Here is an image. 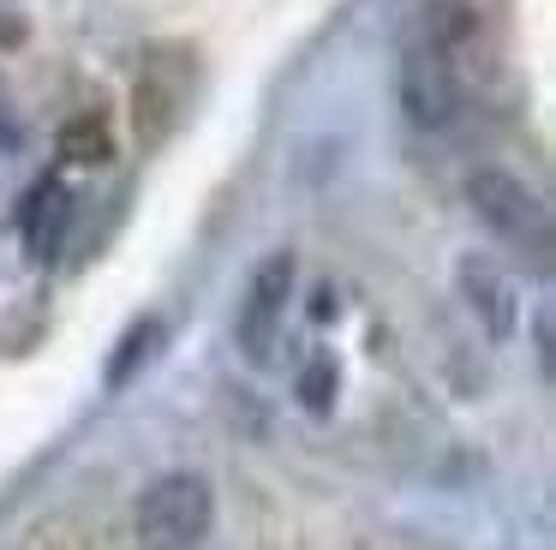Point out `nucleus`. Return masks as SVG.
Wrapping results in <instances>:
<instances>
[{
	"label": "nucleus",
	"instance_id": "obj_1",
	"mask_svg": "<svg viewBox=\"0 0 556 550\" xmlns=\"http://www.w3.org/2000/svg\"><path fill=\"white\" fill-rule=\"evenodd\" d=\"M395 96H401V114H407L419 132L448 126L455 108H460V66H455V54L443 48V36H437L425 18L407 24V36H401Z\"/></svg>",
	"mask_w": 556,
	"mask_h": 550
},
{
	"label": "nucleus",
	"instance_id": "obj_6",
	"mask_svg": "<svg viewBox=\"0 0 556 550\" xmlns=\"http://www.w3.org/2000/svg\"><path fill=\"white\" fill-rule=\"evenodd\" d=\"M455 282H460V299H467V311L479 317V329L491 335V341H508L515 335V323H520V293H515V282H508L503 270H496L491 258H460V270H455Z\"/></svg>",
	"mask_w": 556,
	"mask_h": 550
},
{
	"label": "nucleus",
	"instance_id": "obj_9",
	"mask_svg": "<svg viewBox=\"0 0 556 550\" xmlns=\"http://www.w3.org/2000/svg\"><path fill=\"white\" fill-rule=\"evenodd\" d=\"M109 155H114V138H109V126H102V114H78V120L61 126V162L102 167Z\"/></svg>",
	"mask_w": 556,
	"mask_h": 550
},
{
	"label": "nucleus",
	"instance_id": "obj_4",
	"mask_svg": "<svg viewBox=\"0 0 556 550\" xmlns=\"http://www.w3.org/2000/svg\"><path fill=\"white\" fill-rule=\"evenodd\" d=\"M467 203L479 210V222L491 227V234L508 239V246H532L539 258L551 251V210H544V198L527 179L503 174V167H479V174L467 179Z\"/></svg>",
	"mask_w": 556,
	"mask_h": 550
},
{
	"label": "nucleus",
	"instance_id": "obj_7",
	"mask_svg": "<svg viewBox=\"0 0 556 550\" xmlns=\"http://www.w3.org/2000/svg\"><path fill=\"white\" fill-rule=\"evenodd\" d=\"M66 227H73V191L61 179H37V191L25 198V251L49 263L66 246Z\"/></svg>",
	"mask_w": 556,
	"mask_h": 550
},
{
	"label": "nucleus",
	"instance_id": "obj_10",
	"mask_svg": "<svg viewBox=\"0 0 556 550\" xmlns=\"http://www.w3.org/2000/svg\"><path fill=\"white\" fill-rule=\"evenodd\" d=\"M300 401L312 407V413H329V407H336V359H329V353H317L312 365H305Z\"/></svg>",
	"mask_w": 556,
	"mask_h": 550
},
{
	"label": "nucleus",
	"instance_id": "obj_5",
	"mask_svg": "<svg viewBox=\"0 0 556 550\" xmlns=\"http://www.w3.org/2000/svg\"><path fill=\"white\" fill-rule=\"evenodd\" d=\"M288 299H293V251H269L252 270V287L240 299V317H233V341L252 365H269L281 341V323H288Z\"/></svg>",
	"mask_w": 556,
	"mask_h": 550
},
{
	"label": "nucleus",
	"instance_id": "obj_11",
	"mask_svg": "<svg viewBox=\"0 0 556 550\" xmlns=\"http://www.w3.org/2000/svg\"><path fill=\"white\" fill-rule=\"evenodd\" d=\"M7 150H13V126L0 120V162H7Z\"/></svg>",
	"mask_w": 556,
	"mask_h": 550
},
{
	"label": "nucleus",
	"instance_id": "obj_3",
	"mask_svg": "<svg viewBox=\"0 0 556 550\" xmlns=\"http://www.w3.org/2000/svg\"><path fill=\"white\" fill-rule=\"evenodd\" d=\"M192 84H198V60L192 48L180 42H156L138 66L132 84V126L144 143H162L174 126L186 120V102H192Z\"/></svg>",
	"mask_w": 556,
	"mask_h": 550
},
{
	"label": "nucleus",
	"instance_id": "obj_2",
	"mask_svg": "<svg viewBox=\"0 0 556 550\" xmlns=\"http://www.w3.org/2000/svg\"><path fill=\"white\" fill-rule=\"evenodd\" d=\"M216 526V497L198 473H162L138 497V545L144 550H198Z\"/></svg>",
	"mask_w": 556,
	"mask_h": 550
},
{
	"label": "nucleus",
	"instance_id": "obj_8",
	"mask_svg": "<svg viewBox=\"0 0 556 550\" xmlns=\"http://www.w3.org/2000/svg\"><path fill=\"white\" fill-rule=\"evenodd\" d=\"M156 353H162V323H156V317H138L132 329L121 335L114 359H109V389H126V383H132V377H138V371H144Z\"/></svg>",
	"mask_w": 556,
	"mask_h": 550
}]
</instances>
